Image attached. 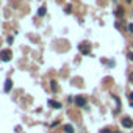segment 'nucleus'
Masks as SVG:
<instances>
[{
  "label": "nucleus",
  "instance_id": "obj_19",
  "mask_svg": "<svg viewBox=\"0 0 133 133\" xmlns=\"http://www.w3.org/2000/svg\"><path fill=\"white\" fill-rule=\"evenodd\" d=\"M132 45H133V44H132Z\"/></svg>",
  "mask_w": 133,
  "mask_h": 133
},
{
  "label": "nucleus",
  "instance_id": "obj_4",
  "mask_svg": "<svg viewBox=\"0 0 133 133\" xmlns=\"http://www.w3.org/2000/svg\"><path fill=\"white\" fill-rule=\"evenodd\" d=\"M122 125L125 127V129H132V127H133V121L130 118H124L122 119Z\"/></svg>",
  "mask_w": 133,
  "mask_h": 133
},
{
  "label": "nucleus",
  "instance_id": "obj_15",
  "mask_svg": "<svg viewBox=\"0 0 133 133\" xmlns=\"http://www.w3.org/2000/svg\"><path fill=\"white\" fill-rule=\"evenodd\" d=\"M129 99H130V102H133V92H130V94H129Z\"/></svg>",
  "mask_w": 133,
  "mask_h": 133
},
{
  "label": "nucleus",
  "instance_id": "obj_9",
  "mask_svg": "<svg viewBox=\"0 0 133 133\" xmlns=\"http://www.w3.org/2000/svg\"><path fill=\"white\" fill-rule=\"evenodd\" d=\"M64 132H66V133H74V127H72V125H66V127H64Z\"/></svg>",
  "mask_w": 133,
  "mask_h": 133
},
{
  "label": "nucleus",
  "instance_id": "obj_6",
  "mask_svg": "<svg viewBox=\"0 0 133 133\" xmlns=\"http://www.w3.org/2000/svg\"><path fill=\"white\" fill-rule=\"evenodd\" d=\"M49 105L53 107V108H61V103L60 102H55V100H49Z\"/></svg>",
  "mask_w": 133,
  "mask_h": 133
},
{
  "label": "nucleus",
  "instance_id": "obj_12",
  "mask_svg": "<svg viewBox=\"0 0 133 133\" xmlns=\"http://www.w3.org/2000/svg\"><path fill=\"white\" fill-rule=\"evenodd\" d=\"M100 133H111V130H110V129H102Z\"/></svg>",
  "mask_w": 133,
  "mask_h": 133
},
{
  "label": "nucleus",
  "instance_id": "obj_3",
  "mask_svg": "<svg viewBox=\"0 0 133 133\" xmlns=\"http://www.w3.org/2000/svg\"><path fill=\"white\" fill-rule=\"evenodd\" d=\"M75 105L77 107H85L86 105V99L82 96H78V97H75Z\"/></svg>",
  "mask_w": 133,
  "mask_h": 133
},
{
  "label": "nucleus",
  "instance_id": "obj_16",
  "mask_svg": "<svg viewBox=\"0 0 133 133\" xmlns=\"http://www.w3.org/2000/svg\"><path fill=\"white\" fill-rule=\"evenodd\" d=\"M130 80H132V82H133V72L130 74Z\"/></svg>",
  "mask_w": 133,
  "mask_h": 133
},
{
  "label": "nucleus",
  "instance_id": "obj_10",
  "mask_svg": "<svg viewBox=\"0 0 133 133\" xmlns=\"http://www.w3.org/2000/svg\"><path fill=\"white\" fill-rule=\"evenodd\" d=\"M64 13H66V14H71V13H72V6H71V5H67V6L64 8Z\"/></svg>",
  "mask_w": 133,
  "mask_h": 133
},
{
  "label": "nucleus",
  "instance_id": "obj_13",
  "mask_svg": "<svg viewBox=\"0 0 133 133\" xmlns=\"http://www.w3.org/2000/svg\"><path fill=\"white\" fill-rule=\"evenodd\" d=\"M129 60L133 63V52H130V53H129Z\"/></svg>",
  "mask_w": 133,
  "mask_h": 133
},
{
  "label": "nucleus",
  "instance_id": "obj_5",
  "mask_svg": "<svg viewBox=\"0 0 133 133\" xmlns=\"http://www.w3.org/2000/svg\"><path fill=\"white\" fill-rule=\"evenodd\" d=\"M11 88H13V82H11V80L8 78L6 82H5V91H6V92H9V91H11Z\"/></svg>",
  "mask_w": 133,
  "mask_h": 133
},
{
  "label": "nucleus",
  "instance_id": "obj_18",
  "mask_svg": "<svg viewBox=\"0 0 133 133\" xmlns=\"http://www.w3.org/2000/svg\"><path fill=\"white\" fill-rule=\"evenodd\" d=\"M125 2H127V3H130V2H132V0H125Z\"/></svg>",
  "mask_w": 133,
  "mask_h": 133
},
{
  "label": "nucleus",
  "instance_id": "obj_17",
  "mask_svg": "<svg viewBox=\"0 0 133 133\" xmlns=\"http://www.w3.org/2000/svg\"><path fill=\"white\" fill-rule=\"evenodd\" d=\"M111 133H121V132H119V130H116V132H111Z\"/></svg>",
  "mask_w": 133,
  "mask_h": 133
},
{
  "label": "nucleus",
  "instance_id": "obj_14",
  "mask_svg": "<svg viewBox=\"0 0 133 133\" xmlns=\"http://www.w3.org/2000/svg\"><path fill=\"white\" fill-rule=\"evenodd\" d=\"M129 31H130V33H133V24H130V25H129Z\"/></svg>",
  "mask_w": 133,
  "mask_h": 133
},
{
  "label": "nucleus",
  "instance_id": "obj_1",
  "mask_svg": "<svg viewBox=\"0 0 133 133\" xmlns=\"http://www.w3.org/2000/svg\"><path fill=\"white\" fill-rule=\"evenodd\" d=\"M13 58V52L11 50H2L0 52V60L2 61H11Z\"/></svg>",
  "mask_w": 133,
  "mask_h": 133
},
{
  "label": "nucleus",
  "instance_id": "obj_2",
  "mask_svg": "<svg viewBox=\"0 0 133 133\" xmlns=\"http://www.w3.org/2000/svg\"><path fill=\"white\" fill-rule=\"evenodd\" d=\"M78 49H80V52H82L83 55H89V52H91V45H89V42H82Z\"/></svg>",
  "mask_w": 133,
  "mask_h": 133
},
{
  "label": "nucleus",
  "instance_id": "obj_7",
  "mask_svg": "<svg viewBox=\"0 0 133 133\" xmlns=\"http://www.w3.org/2000/svg\"><path fill=\"white\" fill-rule=\"evenodd\" d=\"M45 13H47V8H45V5H42V6L38 9V14H39V16H44Z\"/></svg>",
  "mask_w": 133,
  "mask_h": 133
},
{
  "label": "nucleus",
  "instance_id": "obj_8",
  "mask_svg": "<svg viewBox=\"0 0 133 133\" xmlns=\"http://www.w3.org/2000/svg\"><path fill=\"white\" fill-rule=\"evenodd\" d=\"M50 88H52V91H56V89H58V85H56L55 80H52V82H50Z\"/></svg>",
  "mask_w": 133,
  "mask_h": 133
},
{
  "label": "nucleus",
  "instance_id": "obj_11",
  "mask_svg": "<svg viewBox=\"0 0 133 133\" xmlns=\"http://www.w3.org/2000/svg\"><path fill=\"white\" fill-rule=\"evenodd\" d=\"M122 14H124V9L119 6V9H116V16H122Z\"/></svg>",
  "mask_w": 133,
  "mask_h": 133
}]
</instances>
